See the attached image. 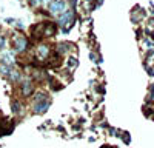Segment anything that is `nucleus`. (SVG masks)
I'll list each match as a JSON object with an SVG mask.
<instances>
[{
	"label": "nucleus",
	"instance_id": "obj_1",
	"mask_svg": "<svg viewBox=\"0 0 154 148\" xmlns=\"http://www.w3.org/2000/svg\"><path fill=\"white\" fill-rule=\"evenodd\" d=\"M48 66H53V68H57V66H60V63H62V54H59V53H53L51 51V54L48 56Z\"/></svg>",
	"mask_w": 154,
	"mask_h": 148
},
{
	"label": "nucleus",
	"instance_id": "obj_2",
	"mask_svg": "<svg viewBox=\"0 0 154 148\" xmlns=\"http://www.w3.org/2000/svg\"><path fill=\"white\" fill-rule=\"evenodd\" d=\"M49 106V100H48V97L42 99V100H35V105H34V111L35 113H45V111L48 109Z\"/></svg>",
	"mask_w": 154,
	"mask_h": 148
},
{
	"label": "nucleus",
	"instance_id": "obj_3",
	"mask_svg": "<svg viewBox=\"0 0 154 148\" xmlns=\"http://www.w3.org/2000/svg\"><path fill=\"white\" fill-rule=\"evenodd\" d=\"M26 45H28V42H26V37H16L14 39V48L17 49V51H20V53H23L25 49H26Z\"/></svg>",
	"mask_w": 154,
	"mask_h": 148
},
{
	"label": "nucleus",
	"instance_id": "obj_4",
	"mask_svg": "<svg viewBox=\"0 0 154 148\" xmlns=\"http://www.w3.org/2000/svg\"><path fill=\"white\" fill-rule=\"evenodd\" d=\"M32 93H34V83L29 82V80L23 82V83H22V94H23L25 97H28V96H31Z\"/></svg>",
	"mask_w": 154,
	"mask_h": 148
},
{
	"label": "nucleus",
	"instance_id": "obj_5",
	"mask_svg": "<svg viewBox=\"0 0 154 148\" xmlns=\"http://www.w3.org/2000/svg\"><path fill=\"white\" fill-rule=\"evenodd\" d=\"M57 31V26L54 23H45L43 25V37H53Z\"/></svg>",
	"mask_w": 154,
	"mask_h": 148
},
{
	"label": "nucleus",
	"instance_id": "obj_6",
	"mask_svg": "<svg viewBox=\"0 0 154 148\" xmlns=\"http://www.w3.org/2000/svg\"><path fill=\"white\" fill-rule=\"evenodd\" d=\"M51 54V49H49V46L48 45H40L37 48V57L38 59H48V56Z\"/></svg>",
	"mask_w": 154,
	"mask_h": 148
},
{
	"label": "nucleus",
	"instance_id": "obj_7",
	"mask_svg": "<svg viewBox=\"0 0 154 148\" xmlns=\"http://www.w3.org/2000/svg\"><path fill=\"white\" fill-rule=\"evenodd\" d=\"M63 8H65V2H63V0H59V2L51 3L49 11H53V12H59V11H63Z\"/></svg>",
	"mask_w": 154,
	"mask_h": 148
},
{
	"label": "nucleus",
	"instance_id": "obj_8",
	"mask_svg": "<svg viewBox=\"0 0 154 148\" xmlns=\"http://www.w3.org/2000/svg\"><path fill=\"white\" fill-rule=\"evenodd\" d=\"M3 45H5V40H3V37H2V35H0V49H2V48H3Z\"/></svg>",
	"mask_w": 154,
	"mask_h": 148
},
{
	"label": "nucleus",
	"instance_id": "obj_9",
	"mask_svg": "<svg viewBox=\"0 0 154 148\" xmlns=\"http://www.w3.org/2000/svg\"><path fill=\"white\" fill-rule=\"evenodd\" d=\"M31 3H37V2H40V0H29Z\"/></svg>",
	"mask_w": 154,
	"mask_h": 148
}]
</instances>
